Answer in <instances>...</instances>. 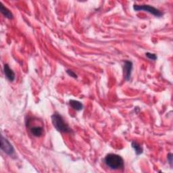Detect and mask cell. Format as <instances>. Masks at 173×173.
Segmentation results:
<instances>
[{
	"mask_svg": "<svg viewBox=\"0 0 173 173\" xmlns=\"http://www.w3.org/2000/svg\"><path fill=\"white\" fill-rule=\"evenodd\" d=\"M105 164L112 170H119L124 168V160L120 155L115 154H107L104 159Z\"/></svg>",
	"mask_w": 173,
	"mask_h": 173,
	"instance_id": "6da1fadb",
	"label": "cell"
},
{
	"mask_svg": "<svg viewBox=\"0 0 173 173\" xmlns=\"http://www.w3.org/2000/svg\"><path fill=\"white\" fill-rule=\"evenodd\" d=\"M52 121L53 127L58 131L64 133H69L72 131L69 126L64 122L62 116L58 113H54L52 116Z\"/></svg>",
	"mask_w": 173,
	"mask_h": 173,
	"instance_id": "7a4b0ae2",
	"label": "cell"
},
{
	"mask_svg": "<svg viewBox=\"0 0 173 173\" xmlns=\"http://www.w3.org/2000/svg\"><path fill=\"white\" fill-rule=\"evenodd\" d=\"M133 9L135 11H145V12L151 14L155 17H162L163 15V12H162L160 10L149 5L135 4L133 5Z\"/></svg>",
	"mask_w": 173,
	"mask_h": 173,
	"instance_id": "3957f363",
	"label": "cell"
},
{
	"mask_svg": "<svg viewBox=\"0 0 173 173\" xmlns=\"http://www.w3.org/2000/svg\"><path fill=\"white\" fill-rule=\"evenodd\" d=\"M1 149L5 154L11 157H15V151L12 145L10 143L6 138L2 135L1 137Z\"/></svg>",
	"mask_w": 173,
	"mask_h": 173,
	"instance_id": "277c9868",
	"label": "cell"
},
{
	"mask_svg": "<svg viewBox=\"0 0 173 173\" xmlns=\"http://www.w3.org/2000/svg\"><path fill=\"white\" fill-rule=\"evenodd\" d=\"M133 70V63L132 62L127 60L124 62L123 66V72L124 77L126 81H129L131 76V72Z\"/></svg>",
	"mask_w": 173,
	"mask_h": 173,
	"instance_id": "5b68a950",
	"label": "cell"
},
{
	"mask_svg": "<svg viewBox=\"0 0 173 173\" xmlns=\"http://www.w3.org/2000/svg\"><path fill=\"white\" fill-rule=\"evenodd\" d=\"M4 72L5 76L10 81H14L15 79V73L14 72L13 70L10 69L9 66L6 64H4Z\"/></svg>",
	"mask_w": 173,
	"mask_h": 173,
	"instance_id": "8992f818",
	"label": "cell"
},
{
	"mask_svg": "<svg viewBox=\"0 0 173 173\" xmlns=\"http://www.w3.org/2000/svg\"><path fill=\"white\" fill-rule=\"evenodd\" d=\"M30 130L31 134L36 137H41L43 133V129L41 127H33Z\"/></svg>",
	"mask_w": 173,
	"mask_h": 173,
	"instance_id": "52a82bcc",
	"label": "cell"
},
{
	"mask_svg": "<svg viewBox=\"0 0 173 173\" xmlns=\"http://www.w3.org/2000/svg\"><path fill=\"white\" fill-rule=\"evenodd\" d=\"M69 104L74 110H76V111H80V110H83V104L78 101L71 100L69 101Z\"/></svg>",
	"mask_w": 173,
	"mask_h": 173,
	"instance_id": "ba28073f",
	"label": "cell"
},
{
	"mask_svg": "<svg viewBox=\"0 0 173 173\" xmlns=\"http://www.w3.org/2000/svg\"><path fill=\"white\" fill-rule=\"evenodd\" d=\"M1 12L5 18H7L8 19L13 18V14H12V12H11L7 8H5L2 4H1Z\"/></svg>",
	"mask_w": 173,
	"mask_h": 173,
	"instance_id": "9c48e42d",
	"label": "cell"
},
{
	"mask_svg": "<svg viewBox=\"0 0 173 173\" xmlns=\"http://www.w3.org/2000/svg\"><path fill=\"white\" fill-rule=\"evenodd\" d=\"M131 146L134 149L135 152L137 155H140L143 153V147L139 144L137 143L136 141H133L131 143Z\"/></svg>",
	"mask_w": 173,
	"mask_h": 173,
	"instance_id": "30bf717a",
	"label": "cell"
},
{
	"mask_svg": "<svg viewBox=\"0 0 173 173\" xmlns=\"http://www.w3.org/2000/svg\"><path fill=\"white\" fill-rule=\"evenodd\" d=\"M146 56H147V58H149V59H151V60H156V59H157V56H156V55L155 54V53H149V52H147L146 53Z\"/></svg>",
	"mask_w": 173,
	"mask_h": 173,
	"instance_id": "8fae6325",
	"label": "cell"
},
{
	"mask_svg": "<svg viewBox=\"0 0 173 173\" xmlns=\"http://www.w3.org/2000/svg\"><path fill=\"white\" fill-rule=\"evenodd\" d=\"M66 72H67L68 75H69L70 76H71V77H72L74 78H77V75H76V73L74 72L72 70H67Z\"/></svg>",
	"mask_w": 173,
	"mask_h": 173,
	"instance_id": "7c38bea8",
	"label": "cell"
},
{
	"mask_svg": "<svg viewBox=\"0 0 173 173\" xmlns=\"http://www.w3.org/2000/svg\"><path fill=\"white\" fill-rule=\"evenodd\" d=\"M167 159H168V162L169 164L172 167V154H171V153H169L168 155H167Z\"/></svg>",
	"mask_w": 173,
	"mask_h": 173,
	"instance_id": "4fadbf2b",
	"label": "cell"
}]
</instances>
